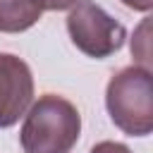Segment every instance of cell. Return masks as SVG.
<instances>
[{
    "label": "cell",
    "mask_w": 153,
    "mask_h": 153,
    "mask_svg": "<svg viewBox=\"0 0 153 153\" xmlns=\"http://www.w3.org/2000/svg\"><path fill=\"white\" fill-rule=\"evenodd\" d=\"M120 2L134 12H151V7H153V0H120Z\"/></svg>",
    "instance_id": "obj_9"
},
{
    "label": "cell",
    "mask_w": 153,
    "mask_h": 153,
    "mask_svg": "<svg viewBox=\"0 0 153 153\" xmlns=\"http://www.w3.org/2000/svg\"><path fill=\"white\" fill-rule=\"evenodd\" d=\"M43 14L41 0H0V33H22Z\"/></svg>",
    "instance_id": "obj_5"
},
{
    "label": "cell",
    "mask_w": 153,
    "mask_h": 153,
    "mask_svg": "<svg viewBox=\"0 0 153 153\" xmlns=\"http://www.w3.org/2000/svg\"><path fill=\"white\" fill-rule=\"evenodd\" d=\"M105 108L117 129L129 136H148L153 129L151 69L139 65L120 69L108 81Z\"/></svg>",
    "instance_id": "obj_2"
},
{
    "label": "cell",
    "mask_w": 153,
    "mask_h": 153,
    "mask_svg": "<svg viewBox=\"0 0 153 153\" xmlns=\"http://www.w3.org/2000/svg\"><path fill=\"white\" fill-rule=\"evenodd\" d=\"M131 55L141 62L139 67H146L148 69V57H151V53H148V17L139 24V29L134 31V38H131Z\"/></svg>",
    "instance_id": "obj_6"
},
{
    "label": "cell",
    "mask_w": 153,
    "mask_h": 153,
    "mask_svg": "<svg viewBox=\"0 0 153 153\" xmlns=\"http://www.w3.org/2000/svg\"><path fill=\"white\" fill-rule=\"evenodd\" d=\"M67 31L72 43L88 57L103 60L117 53L127 38L124 26L112 19L98 2L79 0L67 14Z\"/></svg>",
    "instance_id": "obj_3"
},
{
    "label": "cell",
    "mask_w": 153,
    "mask_h": 153,
    "mask_svg": "<svg viewBox=\"0 0 153 153\" xmlns=\"http://www.w3.org/2000/svg\"><path fill=\"white\" fill-rule=\"evenodd\" d=\"M88 153H131V148L124 146V143H120V141H100Z\"/></svg>",
    "instance_id": "obj_7"
},
{
    "label": "cell",
    "mask_w": 153,
    "mask_h": 153,
    "mask_svg": "<svg viewBox=\"0 0 153 153\" xmlns=\"http://www.w3.org/2000/svg\"><path fill=\"white\" fill-rule=\"evenodd\" d=\"M33 100V74L29 65L10 53H0V129H7L26 115Z\"/></svg>",
    "instance_id": "obj_4"
},
{
    "label": "cell",
    "mask_w": 153,
    "mask_h": 153,
    "mask_svg": "<svg viewBox=\"0 0 153 153\" xmlns=\"http://www.w3.org/2000/svg\"><path fill=\"white\" fill-rule=\"evenodd\" d=\"M81 134V115L62 96L43 93L26 112L19 143L24 153H69Z\"/></svg>",
    "instance_id": "obj_1"
},
{
    "label": "cell",
    "mask_w": 153,
    "mask_h": 153,
    "mask_svg": "<svg viewBox=\"0 0 153 153\" xmlns=\"http://www.w3.org/2000/svg\"><path fill=\"white\" fill-rule=\"evenodd\" d=\"M79 0H41V7L48 12H62V10H72Z\"/></svg>",
    "instance_id": "obj_8"
}]
</instances>
